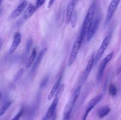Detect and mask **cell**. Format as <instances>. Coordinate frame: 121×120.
<instances>
[{
	"instance_id": "1",
	"label": "cell",
	"mask_w": 121,
	"mask_h": 120,
	"mask_svg": "<svg viewBox=\"0 0 121 120\" xmlns=\"http://www.w3.org/2000/svg\"><path fill=\"white\" fill-rule=\"evenodd\" d=\"M80 91H81V85H79L76 88L74 92L73 93L69 101L67 102V104L65 106L63 112V120H70L71 114H72V111L74 108L78 97L80 95Z\"/></svg>"
},
{
	"instance_id": "2",
	"label": "cell",
	"mask_w": 121,
	"mask_h": 120,
	"mask_svg": "<svg viewBox=\"0 0 121 120\" xmlns=\"http://www.w3.org/2000/svg\"><path fill=\"white\" fill-rule=\"evenodd\" d=\"M96 11V2H93L88 9L86 14V16H85L84 21L83 22L82 26V29L80 31V34H81L82 36H86V34H87V30L89 28L90 25L92 24V21L94 18L95 13Z\"/></svg>"
},
{
	"instance_id": "3",
	"label": "cell",
	"mask_w": 121,
	"mask_h": 120,
	"mask_svg": "<svg viewBox=\"0 0 121 120\" xmlns=\"http://www.w3.org/2000/svg\"><path fill=\"white\" fill-rule=\"evenodd\" d=\"M64 87H65V84H61V85H60V87H59V89H58V91H57L56 94L54 95L55 97H54L52 104L50 105V106L49 108H48L46 115L44 116L42 120H49L52 117V116L54 115V114L55 113L57 107L59 100H60V97H61V95H62L63 92Z\"/></svg>"
},
{
	"instance_id": "4",
	"label": "cell",
	"mask_w": 121,
	"mask_h": 120,
	"mask_svg": "<svg viewBox=\"0 0 121 120\" xmlns=\"http://www.w3.org/2000/svg\"><path fill=\"white\" fill-rule=\"evenodd\" d=\"M84 36H82L81 34H79V36L77 37L76 40L74 42L72 47V50H71L69 58L68 60V66L70 67L72 65L74 62L75 61L76 59L77 56L78 55L79 50H80V48H81L82 44L83 41Z\"/></svg>"
},
{
	"instance_id": "5",
	"label": "cell",
	"mask_w": 121,
	"mask_h": 120,
	"mask_svg": "<svg viewBox=\"0 0 121 120\" xmlns=\"http://www.w3.org/2000/svg\"><path fill=\"white\" fill-rule=\"evenodd\" d=\"M113 52H112L109 54L108 55H106V57L102 60V61L101 63H100V67H99V69H98V74H97L96 76V80L98 82H100L102 80V79L105 68H106V66L108 64L109 62L110 61H111V60H112V58H113Z\"/></svg>"
},
{
	"instance_id": "6",
	"label": "cell",
	"mask_w": 121,
	"mask_h": 120,
	"mask_svg": "<svg viewBox=\"0 0 121 120\" xmlns=\"http://www.w3.org/2000/svg\"><path fill=\"white\" fill-rule=\"evenodd\" d=\"M111 38H112V34H109L108 35L104 38V40H103L102 42L101 45H100V47H99V48L98 49L96 54L95 59V62H97L100 58H101L102 55H104V52H105V50L107 49L108 47Z\"/></svg>"
},
{
	"instance_id": "7",
	"label": "cell",
	"mask_w": 121,
	"mask_h": 120,
	"mask_svg": "<svg viewBox=\"0 0 121 120\" xmlns=\"http://www.w3.org/2000/svg\"><path fill=\"white\" fill-rule=\"evenodd\" d=\"M102 98L103 95H102V94H99V95H98L96 96H95L93 99H92V100L89 102L88 105H87V108H86V111L85 112L83 115L82 120H87V118L89 114V113L91 112V111L94 108V107H95L96 105H97L100 102V101L102 100Z\"/></svg>"
},
{
	"instance_id": "8",
	"label": "cell",
	"mask_w": 121,
	"mask_h": 120,
	"mask_svg": "<svg viewBox=\"0 0 121 120\" xmlns=\"http://www.w3.org/2000/svg\"><path fill=\"white\" fill-rule=\"evenodd\" d=\"M121 0H112L109 5L106 16V24H108L112 20V17L114 15L118 5L120 3Z\"/></svg>"
},
{
	"instance_id": "9",
	"label": "cell",
	"mask_w": 121,
	"mask_h": 120,
	"mask_svg": "<svg viewBox=\"0 0 121 120\" xmlns=\"http://www.w3.org/2000/svg\"><path fill=\"white\" fill-rule=\"evenodd\" d=\"M99 18L98 17H96L95 20H93L92 24H91L88 30H87V34H86V40H87V41H90L92 40V38L95 34L96 31L98 29V27H99Z\"/></svg>"
},
{
	"instance_id": "10",
	"label": "cell",
	"mask_w": 121,
	"mask_h": 120,
	"mask_svg": "<svg viewBox=\"0 0 121 120\" xmlns=\"http://www.w3.org/2000/svg\"><path fill=\"white\" fill-rule=\"evenodd\" d=\"M78 1V0H71L67 4L66 12V22L67 24L70 22L71 18L74 12V8Z\"/></svg>"
},
{
	"instance_id": "11",
	"label": "cell",
	"mask_w": 121,
	"mask_h": 120,
	"mask_svg": "<svg viewBox=\"0 0 121 120\" xmlns=\"http://www.w3.org/2000/svg\"><path fill=\"white\" fill-rule=\"evenodd\" d=\"M27 5V2L26 1H23L17 6L16 8L14 9L13 11V12L11 14L10 16L9 17V20H13V19H15V18L18 17V16H20L22 12H23L26 9V7Z\"/></svg>"
},
{
	"instance_id": "12",
	"label": "cell",
	"mask_w": 121,
	"mask_h": 120,
	"mask_svg": "<svg viewBox=\"0 0 121 120\" xmlns=\"http://www.w3.org/2000/svg\"><path fill=\"white\" fill-rule=\"evenodd\" d=\"M95 59V58H94V56H92L91 58V59L89 60L88 62H87V65L86 66V68H85V70H84L82 74V82H85V81L88 78L89 75L90 73L91 72V70H92V68H93V65H94Z\"/></svg>"
},
{
	"instance_id": "13",
	"label": "cell",
	"mask_w": 121,
	"mask_h": 120,
	"mask_svg": "<svg viewBox=\"0 0 121 120\" xmlns=\"http://www.w3.org/2000/svg\"><path fill=\"white\" fill-rule=\"evenodd\" d=\"M21 42V35L19 32H17L14 34L13 42L9 49V54H12L15 52L20 45Z\"/></svg>"
},
{
	"instance_id": "14",
	"label": "cell",
	"mask_w": 121,
	"mask_h": 120,
	"mask_svg": "<svg viewBox=\"0 0 121 120\" xmlns=\"http://www.w3.org/2000/svg\"><path fill=\"white\" fill-rule=\"evenodd\" d=\"M47 48H44L40 52L39 54L38 55V56H37L36 59H35V61H34V64L33 65V67H32V72H35L37 71V70L39 68V65L41 64V61H42L43 58L45 54L47 52Z\"/></svg>"
},
{
	"instance_id": "15",
	"label": "cell",
	"mask_w": 121,
	"mask_h": 120,
	"mask_svg": "<svg viewBox=\"0 0 121 120\" xmlns=\"http://www.w3.org/2000/svg\"><path fill=\"white\" fill-rule=\"evenodd\" d=\"M61 79H62V75H61L59 78H58V79L56 80L55 83H54L53 88H52V89H51L50 92L49 94H48V100H52V99L53 98V96H54V95H55V94H56L57 91L58 89H59V87H60V85H61L60 84H61Z\"/></svg>"
},
{
	"instance_id": "16",
	"label": "cell",
	"mask_w": 121,
	"mask_h": 120,
	"mask_svg": "<svg viewBox=\"0 0 121 120\" xmlns=\"http://www.w3.org/2000/svg\"><path fill=\"white\" fill-rule=\"evenodd\" d=\"M37 10V8L35 5H34L32 4H29L28 5V7L24 11V12L23 14V18L24 19H28L32 16Z\"/></svg>"
},
{
	"instance_id": "17",
	"label": "cell",
	"mask_w": 121,
	"mask_h": 120,
	"mask_svg": "<svg viewBox=\"0 0 121 120\" xmlns=\"http://www.w3.org/2000/svg\"><path fill=\"white\" fill-rule=\"evenodd\" d=\"M37 58V49L36 48H34L33 49V51H31V53L29 57L27 59L26 61V68H29L31 66L33 62H34L35 59Z\"/></svg>"
},
{
	"instance_id": "18",
	"label": "cell",
	"mask_w": 121,
	"mask_h": 120,
	"mask_svg": "<svg viewBox=\"0 0 121 120\" xmlns=\"http://www.w3.org/2000/svg\"><path fill=\"white\" fill-rule=\"evenodd\" d=\"M110 112H111V109H110L109 107L108 106H104V107H102L99 109L98 115L99 118H102L107 116L109 114Z\"/></svg>"
},
{
	"instance_id": "19",
	"label": "cell",
	"mask_w": 121,
	"mask_h": 120,
	"mask_svg": "<svg viewBox=\"0 0 121 120\" xmlns=\"http://www.w3.org/2000/svg\"><path fill=\"white\" fill-rule=\"evenodd\" d=\"M11 103V101H8L4 104V105L2 106V107L0 108V116H2V115L5 113V112L7 111V109H8V108L10 107Z\"/></svg>"
},
{
	"instance_id": "20",
	"label": "cell",
	"mask_w": 121,
	"mask_h": 120,
	"mask_svg": "<svg viewBox=\"0 0 121 120\" xmlns=\"http://www.w3.org/2000/svg\"><path fill=\"white\" fill-rule=\"evenodd\" d=\"M109 92L112 96H115L117 94V89L116 86L113 84H110L109 87Z\"/></svg>"
},
{
	"instance_id": "21",
	"label": "cell",
	"mask_w": 121,
	"mask_h": 120,
	"mask_svg": "<svg viewBox=\"0 0 121 120\" xmlns=\"http://www.w3.org/2000/svg\"><path fill=\"white\" fill-rule=\"evenodd\" d=\"M71 25L72 28H74L76 25L77 23V13L76 12H74L72 16V18L70 20Z\"/></svg>"
},
{
	"instance_id": "22",
	"label": "cell",
	"mask_w": 121,
	"mask_h": 120,
	"mask_svg": "<svg viewBox=\"0 0 121 120\" xmlns=\"http://www.w3.org/2000/svg\"><path fill=\"white\" fill-rule=\"evenodd\" d=\"M24 111V108H21V109H20V110L18 112L17 114L15 115V116H14V117L11 120H20V118L22 116V114H23Z\"/></svg>"
},
{
	"instance_id": "23",
	"label": "cell",
	"mask_w": 121,
	"mask_h": 120,
	"mask_svg": "<svg viewBox=\"0 0 121 120\" xmlns=\"http://www.w3.org/2000/svg\"><path fill=\"white\" fill-rule=\"evenodd\" d=\"M32 40L31 39H30V40H28L27 41V46H26V55H27V54L29 52L30 49L31 48V46L32 45Z\"/></svg>"
},
{
	"instance_id": "24",
	"label": "cell",
	"mask_w": 121,
	"mask_h": 120,
	"mask_svg": "<svg viewBox=\"0 0 121 120\" xmlns=\"http://www.w3.org/2000/svg\"><path fill=\"white\" fill-rule=\"evenodd\" d=\"M45 1H46V0H36L35 7H36L37 9H39V8H40L44 4Z\"/></svg>"
},
{
	"instance_id": "25",
	"label": "cell",
	"mask_w": 121,
	"mask_h": 120,
	"mask_svg": "<svg viewBox=\"0 0 121 120\" xmlns=\"http://www.w3.org/2000/svg\"><path fill=\"white\" fill-rule=\"evenodd\" d=\"M48 80V76H45V77L43 79L42 81H41V87H44L45 85H46Z\"/></svg>"
},
{
	"instance_id": "26",
	"label": "cell",
	"mask_w": 121,
	"mask_h": 120,
	"mask_svg": "<svg viewBox=\"0 0 121 120\" xmlns=\"http://www.w3.org/2000/svg\"><path fill=\"white\" fill-rule=\"evenodd\" d=\"M54 1L55 0H49V2H48V8H50L52 7V6L53 5V3H54Z\"/></svg>"
},
{
	"instance_id": "27",
	"label": "cell",
	"mask_w": 121,
	"mask_h": 120,
	"mask_svg": "<svg viewBox=\"0 0 121 120\" xmlns=\"http://www.w3.org/2000/svg\"><path fill=\"white\" fill-rule=\"evenodd\" d=\"M117 74H118V75H121V65L119 66V68H118V70H117Z\"/></svg>"
},
{
	"instance_id": "28",
	"label": "cell",
	"mask_w": 121,
	"mask_h": 120,
	"mask_svg": "<svg viewBox=\"0 0 121 120\" xmlns=\"http://www.w3.org/2000/svg\"><path fill=\"white\" fill-rule=\"evenodd\" d=\"M51 120H56V114L54 113V115L52 116V117L51 118Z\"/></svg>"
},
{
	"instance_id": "29",
	"label": "cell",
	"mask_w": 121,
	"mask_h": 120,
	"mask_svg": "<svg viewBox=\"0 0 121 120\" xmlns=\"http://www.w3.org/2000/svg\"><path fill=\"white\" fill-rule=\"evenodd\" d=\"M2 1H3V0H0V5H1V2H2Z\"/></svg>"
},
{
	"instance_id": "30",
	"label": "cell",
	"mask_w": 121,
	"mask_h": 120,
	"mask_svg": "<svg viewBox=\"0 0 121 120\" xmlns=\"http://www.w3.org/2000/svg\"><path fill=\"white\" fill-rule=\"evenodd\" d=\"M1 92H0V100H1Z\"/></svg>"
}]
</instances>
